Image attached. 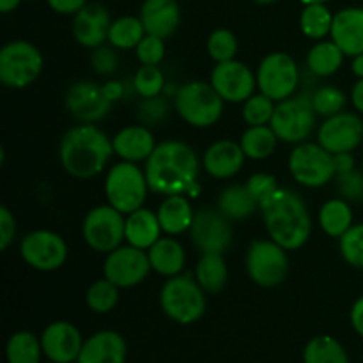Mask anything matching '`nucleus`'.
<instances>
[{"instance_id": "obj_16", "label": "nucleus", "mask_w": 363, "mask_h": 363, "mask_svg": "<svg viewBox=\"0 0 363 363\" xmlns=\"http://www.w3.org/2000/svg\"><path fill=\"white\" fill-rule=\"evenodd\" d=\"M318 142L332 155L353 152L363 142V119L347 110L326 117L318 128Z\"/></svg>"}, {"instance_id": "obj_21", "label": "nucleus", "mask_w": 363, "mask_h": 363, "mask_svg": "<svg viewBox=\"0 0 363 363\" xmlns=\"http://www.w3.org/2000/svg\"><path fill=\"white\" fill-rule=\"evenodd\" d=\"M245 152L240 142L222 138L209 145L202 155V169L215 179H230L245 165Z\"/></svg>"}, {"instance_id": "obj_5", "label": "nucleus", "mask_w": 363, "mask_h": 363, "mask_svg": "<svg viewBox=\"0 0 363 363\" xmlns=\"http://www.w3.org/2000/svg\"><path fill=\"white\" fill-rule=\"evenodd\" d=\"M225 101L211 82L191 80L179 85L174 94V110L194 128H211L220 121Z\"/></svg>"}, {"instance_id": "obj_3", "label": "nucleus", "mask_w": 363, "mask_h": 363, "mask_svg": "<svg viewBox=\"0 0 363 363\" xmlns=\"http://www.w3.org/2000/svg\"><path fill=\"white\" fill-rule=\"evenodd\" d=\"M113 155L112 138L96 124H77L60 138V165L74 179H92L101 174Z\"/></svg>"}, {"instance_id": "obj_43", "label": "nucleus", "mask_w": 363, "mask_h": 363, "mask_svg": "<svg viewBox=\"0 0 363 363\" xmlns=\"http://www.w3.org/2000/svg\"><path fill=\"white\" fill-rule=\"evenodd\" d=\"M339 250L344 261L353 268L363 269V222L354 223L339 240Z\"/></svg>"}, {"instance_id": "obj_24", "label": "nucleus", "mask_w": 363, "mask_h": 363, "mask_svg": "<svg viewBox=\"0 0 363 363\" xmlns=\"http://www.w3.org/2000/svg\"><path fill=\"white\" fill-rule=\"evenodd\" d=\"M330 39L351 59L363 53V7H346L333 14Z\"/></svg>"}, {"instance_id": "obj_37", "label": "nucleus", "mask_w": 363, "mask_h": 363, "mask_svg": "<svg viewBox=\"0 0 363 363\" xmlns=\"http://www.w3.org/2000/svg\"><path fill=\"white\" fill-rule=\"evenodd\" d=\"M333 25V14L326 4H307L300 14V28L303 35L314 41H323L330 35Z\"/></svg>"}, {"instance_id": "obj_32", "label": "nucleus", "mask_w": 363, "mask_h": 363, "mask_svg": "<svg viewBox=\"0 0 363 363\" xmlns=\"http://www.w3.org/2000/svg\"><path fill=\"white\" fill-rule=\"evenodd\" d=\"M195 279L208 294L222 293L229 279L223 254H202L195 266Z\"/></svg>"}, {"instance_id": "obj_2", "label": "nucleus", "mask_w": 363, "mask_h": 363, "mask_svg": "<svg viewBox=\"0 0 363 363\" xmlns=\"http://www.w3.org/2000/svg\"><path fill=\"white\" fill-rule=\"evenodd\" d=\"M266 233L287 252L303 247L312 234V216L305 199L291 188H279L259 204Z\"/></svg>"}, {"instance_id": "obj_59", "label": "nucleus", "mask_w": 363, "mask_h": 363, "mask_svg": "<svg viewBox=\"0 0 363 363\" xmlns=\"http://www.w3.org/2000/svg\"><path fill=\"white\" fill-rule=\"evenodd\" d=\"M43 363H55V362H50V360H48V362H43Z\"/></svg>"}, {"instance_id": "obj_18", "label": "nucleus", "mask_w": 363, "mask_h": 363, "mask_svg": "<svg viewBox=\"0 0 363 363\" xmlns=\"http://www.w3.org/2000/svg\"><path fill=\"white\" fill-rule=\"evenodd\" d=\"M209 82L225 103H245L257 89L254 71L236 59L216 64Z\"/></svg>"}, {"instance_id": "obj_11", "label": "nucleus", "mask_w": 363, "mask_h": 363, "mask_svg": "<svg viewBox=\"0 0 363 363\" xmlns=\"http://www.w3.org/2000/svg\"><path fill=\"white\" fill-rule=\"evenodd\" d=\"M82 238L94 252L110 254L126 241V215L110 204L96 206L82 222Z\"/></svg>"}, {"instance_id": "obj_50", "label": "nucleus", "mask_w": 363, "mask_h": 363, "mask_svg": "<svg viewBox=\"0 0 363 363\" xmlns=\"http://www.w3.org/2000/svg\"><path fill=\"white\" fill-rule=\"evenodd\" d=\"M46 2L57 14H77L87 6V0H46Z\"/></svg>"}, {"instance_id": "obj_22", "label": "nucleus", "mask_w": 363, "mask_h": 363, "mask_svg": "<svg viewBox=\"0 0 363 363\" xmlns=\"http://www.w3.org/2000/svg\"><path fill=\"white\" fill-rule=\"evenodd\" d=\"M128 344L119 332L99 330L87 337L77 363H126Z\"/></svg>"}, {"instance_id": "obj_13", "label": "nucleus", "mask_w": 363, "mask_h": 363, "mask_svg": "<svg viewBox=\"0 0 363 363\" xmlns=\"http://www.w3.org/2000/svg\"><path fill=\"white\" fill-rule=\"evenodd\" d=\"M67 254L66 240L50 229L32 230L20 241L21 259L35 272H57L66 264Z\"/></svg>"}, {"instance_id": "obj_8", "label": "nucleus", "mask_w": 363, "mask_h": 363, "mask_svg": "<svg viewBox=\"0 0 363 363\" xmlns=\"http://www.w3.org/2000/svg\"><path fill=\"white\" fill-rule=\"evenodd\" d=\"M43 53L25 39L6 43L0 50V82L9 89H25L43 73Z\"/></svg>"}, {"instance_id": "obj_35", "label": "nucleus", "mask_w": 363, "mask_h": 363, "mask_svg": "<svg viewBox=\"0 0 363 363\" xmlns=\"http://www.w3.org/2000/svg\"><path fill=\"white\" fill-rule=\"evenodd\" d=\"M303 363H350V354L335 337L318 335L305 346Z\"/></svg>"}, {"instance_id": "obj_36", "label": "nucleus", "mask_w": 363, "mask_h": 363, "mask_svg": "<svg viewBox=\"0 0 363 363\" xmlns=\"http://www.w3.org/2000/svg\"><path fill=\"white\" fill-rule=\"evenodd\" d=\"M145 34L140 16H121L110 25L108 45L116 50H135Z\"/></svg>"}, {"instance_id": "obj_33", "label": "nucleus", "mask_w": 363, "mask_h": 363, "mask_svg": "<svg viewBox=\"0 0 363 363\" xmlns=\"http://www.w3.org/2000/svg\"><path fill=\"white\" fill-rule=\"evenodd\" d=\"M279 142L273 128L266 124V126H248L241 135L240 144L247 158L262 162L275 152Z\"/></svg>"}, {"instance_id": "obj_20", "label": "nucleus", "mask_w": 363, "mask_h": 363, "mask_svg": "<svg viewBox=\"0 0 363 363\" xmlns=\"http://www.w3.org/2000/svg\"><path fill=\"white\" fill-rule=\"evenodd\" d=\"M112 25L108 9L101 4H87L84 9L73 14V38L84 48L94 50L108 43V32Z\"/></svg>"}, {"instance_id": "obj_23", "label": "nucleus", "mask_w": 363, "mask_h": 363, "mask_svg": "<svg viewBox=\"0 0 363 363\" xmlns=\"http://www.w3.org/2000/svg\"><path fill=\"white\" fill-rule=\"evenodd\" d=\"M113 152L123 162L145 163L156 149V138L145 124H131L117 131L112 138Z\"/></svg>"}, {"instance_id": "obj_12", "label": "nucleus", "mask_w": 363, "mask_h": 363, "mask_svg": "<svg viewBox=\"0 0 363 363\" xmlns=\"http://www.w3.org/2000/svg\"><path fill=\"white\" fill-rule=\"evenodd\" d=\"M255 77L259 92L277 103L294 96L300 87V67L289 53L284 52L268 53L259 64Z\"/></svg>"}, {"instance_id": "obj_30", "label": "nucleus", "mask_w": 363, "mask_h": 363, "mask_svg": "<svg viewBox=\"0 0 363 363\" xmlns=\"http://www.w3.org/2000/svg\"><path fill=\"white\" fill-rule=\"evenodd\" d=\"M216 208L230 222H238V220L250 218L255 211H259V202L255 201V197L245 184H230L220 191Z\"/></svg>"}, {"instance_id": "obj_6", "label": "nucleus", "mask_w": 363, "mask_h": 363, "mask_svg": "<svg viewBox=\"0 0 363 363\" xmlns=\"http://www.w3.org/2000/svg\"><path fill=\"white\" fill-rule=\"evenodd\" d=\"M149 190L145 170L138 163L121 160L110 167L105 177L106 202L124 215L144 208Z\"/></svg>"}, {"instance_id": "obj_45", "label": "nucleus", "mask_w": 363, "mask_h": 363, "mask_svg": "<svg viewBox=\"0 0 363 363\" xmlns=\"http://www.w3.org/2000/svg\"><path fill=\"white\" fill-rule=\"evenodd\" d=\"M169 113V103L162 94L155 96V98H142V103L138 105L137 117L140 124L145 126H156L162 123Z\"/></svg>"}, {"instance_id": "obj_9", "label": "nucleus", "mask_w": 363, "mask_h": 363, "mask_svg": "<svg viewBox=\"0 0 363 363\" xmlns=\"http://www.w3.org/2000/svg\"><path fill=\"white\" fill-rule=\"evenodd\" d=\"M287 167L298 184L305 188H323L335 179L333 155L319 142H301L291 151Z\"/></svg>"}, {"instance_id": "obj_51", "label": "nucleus", "mask_w": 363, "mask_h": 363, "mask_svg": "<svg viewBox=\"0 0 363 363\" xmlns=\"http://www.w3.org/2000/svg\"><path fill=\"white\" fill-rule=\"evenodd\" d=\"M333 163H335L337 176H340V174L351 172V170L357 169V167H354L353 152H339V155H333Z\"/></svg>"}, {"instance_id": "obj_56", "label": "nucleus", "mask_w": 363, "mask_h": 363, "mask_svg": "<svg viewBox=\"0 0 363 363\" xmlns=\"http://www.w3.org/2000/svg\"><path fill=\"white\" fill-rule=\"evenodd\" d=\"M20 2L21 0H0V11H2L4 14L11 13V11H14L20 6Z\"/></svg>"}, {"instance_id": "obj_17", "label": "nucleus", "mask_w": 363, "mask_h": 363, "mask_svg": "<svg viewBox=\"0 0 363 363\" xmlns=\"http://www.w3.org/2000/svg\"><path fill=\"white\" fill-rule=\"evenodd\" d=\"M64 105L80 123L96 124L108 116L113 103L105 96L103 85L91 80H78L67 87Z\"/></svg>"}, {"instance_id": "obj_4", "label": "nucleus", "mask_w": 363, "mask_h": 363, "mask_svg": "<svg viewBox=\"0 0 363 363\" xmlns=\"http://www.w3.org/2000/svg\"><path fill=\"white\" fill-rule=\"evenodd\" d=\"M206 291L197 279L188 273L170 277L160 289V307L170 321L177 325H194L206 314Z\"/></svg>"}, {"instance_id": "obj_19", "label": "nucleus", "mask_w": 363, "mask_h": 363, "mask_svg": "<svg viewBox=\"0 0 363 363\" xmlns=\"http://www.w3.org/2000/svg\"><path fill=\"white\" fill-rule=\"evenodd\" d=\"M84 337L69 321H53L43 330L41 346L45 358L55 363H73L80 357Z\"/></svg>"}, {"instance_id": "obj_26", "label": "nucleus", "mask_w": 363, "mask_h": 363, "mask_svg": "<svg viewBox=\"0 0 363 363\" xmlns=\"http://www.w3.org/2000/svg\"><path fill=\"white\" fill-rule=\"evenodd\" d=\"M156 215H158L163 234L181 236V234L190 230L191 223H194L195 211L191 208L188 195H169L158 206Z\"/></svg>"}, {"instance_id": "obj_53", "label": "nucleus", "mask_w": 363, "mask_h": 363, "mask_svg": "<svg viewBox=\"0 0 363 363\" xmlns=\"http://www.w3.org/2000/svg\"><path fill=\"white\" fill-rule=\"evenodd\" d=\"M101 85H103V91H105V96L112 103L119 101V99L124 96V91H126V85H124L123 82H117V80H108Z\"/></svg>"}, {"instance_id": "obj_29", "label": "nucleus", "mask_w": 363, "mask_h": 363, "mask_svg": "<svg viewBox=\"0 0 363 363\" xmlns=\"http://www.w3.org/2000/svg\"><path fill=\"white\" fill-rule=\"evenodd\" d=\"M318 223L326 236L340 240L354 225L351 202H347L342 197L326 201L318 213Z\"/></svg>"}, {"instance_id": "obj_57", "label": "nucleus", "mask_w": 363, "mask_h": 363, "mask_svg": "<svg viewBox=\"0 0 363 363\" xmlns=\"http://www.w3.org/2000/svg\"><path fill=\"white\" fill-rule=\"evenodd\" d=\"M255 4H261V6H269V4H275L279 2V0H254Z\"/></svg>"}, {"instance_id": "obj_7", "label": "nucleus", "mask_w": 363, "mask_h": 363, "mask_svg": "<svg viewBox=\"0 0 363 363\" xmlns=\"http://www.w3.org/2000/svg\"><path fill=\"white\" fill-rule=\"evenodd\" d=\"M315 113L311 94H294L277 103L275 113L269 123L280 142L298 145L307 142L315 130Z\"/></svg>"}, {"instance_id": "obj_44", "label": "nucleus", "mask_w": 363, "mask_h": 363, "mask_svg": "<svg viewBox=\"0 0 363 363\" xmlns=\"http://www.w3.org/2000/svg\"><path fill=\"white\" fill-rule=\"evenodd\" d=\"M165 39L151 34H145L144 39L135 48L138 62L144 64V66H160V62L165 59Z\"/></svg>"}, {"instance_id": "obj_15", "label": "nucleus", "mask_w": 363, "mask_h": 363, "mask_svg": "<svg viewBox=\"0 0 363 363\" xmlns=\"http://www.w3.org/2000/svg\"><path fill=\"white\" fill-rule=\"evenodd\" d=\"M190 240L202 254H225L233 243L230 220L218 208H201L195 211L190 227Z\"/></svg>"}, {"instance_id": "obj_1", "label": "nucleus", "mask_w": 363, "mask_h": 363, "mask_svg": "<svg viewBox=\"0 0 363 363\" xmlns=\"http://www.w3.org/2000/svg\"><path fill=\"white\" fill-rule=\"evenodd\" d=\"M202 162L191 145L181 140L160 142L147 162L144 163L145 177L151 191L169 195L197 197L201 191L199 174Z\"/></svg>"}, {"instance_id": "obj_38", "label": "nucleus", "mask_w": 363, "mask_h": 363, "mask_svg": "<svg viewBox=\"0 0 363 363\" xmlns=\"http://www.w3.org/2000/svg\"><path fill=\"white\" fill-rule=\"evenodd\" d=\"M85 303L94 314H108L119 303V287L108 279H99L89 286L85 293Z\"/></svg>"}, {"instance_id": "obj_10", "label": "nucleus", "mask_w": 363, "mask_h": 363, "mask_svg": "<svg viewBox=\"0 0 363 363\" xmlns=\"http://www.w3.org/2000/svg\"><path fill=\"white\" fill-rule=\"evenodd\" d=\"M245 268L252 282L264 289H273L280 286L289 273L287 250L272 238L252 241L245 255Z\"/></svg>"}, {"instance_id": "obj_48", "label": "nucleus", "mask_w": 363, "mask_h": 363, "mask_svg": "<svg viewBox=\"0 0 363 363\" xmlns=\"http://www.w3.org/2000/svg\"><path fill=\"white\" fill-rule=\"evenodd\" d=\"M245 186L248 188L252 195L255 197V201L261 204L264 199H268L269 195L275 194L279 190V183H277V177L273 174H266V172H257L252 174L250 177L247 179Z\"/></svg>"}, {"instance_id": "obj_47", "label": "nucleus", "mask_w": 363, "mask_h": 363, "mask_svg": "<svg viewBox=\"0 0 363 363\" xmlns=\"http://www.w3.org/2000/svg\"><path fill=\"white\" fill-rule=\"evenodd\" d=\"M91 66L94 73L101 74V77H108L119 66V55L113 46H98L92 50L91 55Z\"/></svg>"}, {"instance_id": "obj_27", "label": "nucleus", "mask_w": 363, "mask_h": 363, "mask_svg": "<svg viewBox=\"0 0 363 363\" xmlns=\"http://www.w3.org/2000/svg\"><path fill=\"white\" fill-rule=\"evenodd\" d=\"M149 262H151L152 272L158 275L176 277L181 275L186 264V252L184 247L176 240V236H162L151 248L147 250Z\"/></svg>"}, {"instance_id": "obj_55", "label": "nucleus", "mask_w": 363, "mask_h": 363, "mask_svg": "<svg viewBox=\"0 0 363 363\" xmlns=\"http://www.w3.org/2000/svg\"><path fill=\"white\" fill-rule=\"evenodd\" d=\"M351 71H353V74L358 80L363 78V53L353 57V60H351Z\"/></svg>"}, {"instance_id": "obj_52", "label": "nucleus", "mask_w": 363, "mask_h": 363, "mask_svg": "<svg viewBox=\"0 0 363 363\" xmlns=\"http://www.w3.org/2000/svg\"><path fill=\"white\" fill-rule=\"evenodd\" d=\"M350 321L354 332H357L363 339V296L358 298V300L353 303V307H351Z\"/></svg>"}, {"instance_id": "obj_14", "label": "nucleus", "mask_w": 363, "mask_h": 363, "mask_svg": "<svg viewBox=\"0 0 363 363\" xmlns=\"http://www.w3.org/2000/svg\"><path fill=\"white\" fill-rule=\"evenodd\" d=\"M152 272L149 255L131 245H121L113 252L106 254L103 262V277L116 284L119 289H131L144 282Z\"/></svg>"}, {"instance_id": "obj_49", "label": "nucleus", "mask_w": 363, "mask_h": 363, "mask_svg": "<svg viewBox=\"0 0 363 363\" xmlns=\"http://www.w3.org/2000/svg\"><path fill=\"white\" fill-rule=\"evenodd\" d=\"M16 236V218L7 206H0V250L6 252Z\"/></svg>"}, {"instance_id": "obj_42", "label": "nucleus", "mask_w": 363, "mask_h": 363, "mask_svg": "<svg viewBox=\"0 0 363 363\" xmlns=\"http://www.w3.org/2000/svg\"><path fill=\"white\" fill-rule=\"evenodd\" d=\"M206 48H208L209 57L218 64L236 59L240 45H238V38L234 35L233 30H229V28H216V30L209 34Z\"/></svg>"}, {"instance_id": "obj_58", "label": "nucleus", "mask_w": 363, "mask_h": 363, "mask_svg": "<svg viewBox=\"0 0 363 363\" xmlns=\"http://www.w3.org/2000/svg\"><path fill=\"white\" fill-rule=\"evenodd\" d=\"M301 2L307 6V4H326V2H330V0H301Z\"/></svg>"}, {"instance_id": "obj_39", "label": "nucleus", "mask_w": 363, "mask_h": 363, "mask_svg": "<svg viewBox=\"0 0 363 363\" xmlns=\"http://www.w3.org/2000/svg\"><path fill=\"white\" fill-rule=\"evenodd\" d=\"M311 99L315 113H318L319 117H323V119L342 112V110L346 108L347 103L344 91H340L335 85H321V87H318L312 92Z\"/></svg>"}, {"instance_id": "obj_41", "label": "nucleus", "mask_w": 363, "mask_h": 363, "mask_svg": "<svg viewBox=\"0 0 363 363\" xmlns=\"http://www.w3.org/2000/svg\"><path fill=\"white\" fill-rule=\"evenodd\" d=\"M133 89L140 98H155L163 94L167 87L165 74L158 66H144L140 64L133 74Z\"/></svg>"}, {"instance_id": "obj_25", "label": "nucleus", "mask_w": 363, "mask_h": 363, "mask_svg": "<svg viewBox=\"0 0 363 363\" xmlns=\"http://www.w3.org/2000/svg\"><path fill=\"white\" fill-rule=\"evenodd\" d=\"M140 20L145 32L169 39L181 25V9L177 0H144L140 7Z\"/></svg>"}, {"instance_id": "obj_40", "label": "nucleus", "mask_w": 363, "mask_h": 363, "mask_svg": "<svg viewBox=\"0 0 363 363\" xmlns=\"http://www.w3.org/2000/svg\"><path fill=\"white\" fill-rule=\"evenodd\" d=\"M275 108L277 101H273L272 98H268L262 92H255L243 103L241 117H243L248 126H266V124L272 123Z\"/></svg>"}, {"instance_id": "obj_46", "label": "nucleus", "mask_w": 363, "mask_h": 363, "mask_svg": "<svg viewBox=\"0 0 363 363\" xmlns=\"http://www.w3.org/2000/svg\"><path fill=\"white\" fill-rule=\"evenodd\" d=\"M337 190L340 197L347 202H362L363 201V172L354 169L351 172L340 174L335 177Z\"/></svg>"}, {"instance_id": "obj_54", "label": "nucleus", "mask_w": 363, "mask_h": 363, "mask_svg": "<svg viewBox=\"0 0 363 363\" xmlns=\"http://www.w3.org/2000/svg\"><path fill=\"white\" fill-rule=\"evenodd\" d=\"M351 103H353L354 110L363 116V78L354 82L353 89H351Z\"/></svg>"}, {"instance_id": "obj_31", "label": "nucleus", "mask_w": 363, "mask_h": 363, "mask_svg": "<svg viewBox=\"0 0 363 363\" xmlns=\"http://www.w3.org/2000/svg\"><path fill=\"white\" fill-rule=\"evenodd\" d=\"M344 52L335 41H318L307 53V69L318 78H328L335 74L344 64Z\"/></svg>"}, {"instance_id": "obj_28", "label": "nucleus", "mask_w": 363, "mask_h": 363, "mask_svg": "<svg viewBox=\"0 0 363 363\" xmlns=\"http://www.w3.org/2000/svg\"><path fill=\"white\" fill-rule=\"evenodd\" d=\"M163 229L156 211L140 208L126 215V243L147 252L162 238Z\"/></svg>"}, {"instance_id": "obj_34", "label": "nucleus", "mask_w": 363, "mask_h": 363, "mask_svg": "<svg viewBox=\"0 0 363 363\" xmlns=\"http://www.w3.org/2000/svg\"><path fill=\"white\" fill-rule=\"evenodd\" d=\"M45 357L41 337H35L28 330H20L9 337L6 346L7 363H43Z\"/></svg>"}]
</instances>
